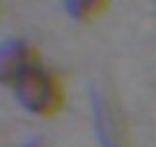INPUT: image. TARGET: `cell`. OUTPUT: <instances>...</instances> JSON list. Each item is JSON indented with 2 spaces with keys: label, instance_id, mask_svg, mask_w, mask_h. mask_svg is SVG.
Returning a JSON list of instances; mask_svg holds the SVG:
<instances>
[{
  "label": "cell",
  "instance_id": "6da1fadb",
  "mask_svg": "<svg viewBox=\"0 0 156 147\" xmlns=\"http://www.w3.org/2000/svg\"><path fill=\"white\" fill-rule=\"evenodd\" d=\"M16 94V101L32 115L39 117H51L62 108V85L55 78L48 69H44L41 64L32 67L30 71H25L14 85H12Z\"/></svg>",
  "mask_w": 156,
  "mask_h": 147
},
{
  "label": "cell",
  "instance_id": "7a4b0ae2",
  "mask_svg": "<svg viewBox=\"0 0 156 147\" xmlns=\"http://www.w3.org/2000/svg\"><path fill=\"white\" fill-rule=\"evenodd\" d=\"M39 64V55L28 41L23 39H7L0 46V78L5 85H14L16 81Z\"/></svg>",
  "mask_w": 156,
  "mask_h": 147
},
{
  "label": "cell",
  "instance_id": "3957f363",
  "mask_svg": "<svg viewBox=\"0 0 156 147\" xmlns=\"http://www.w3.org/2000/svg\"><path fill=\"white\" fill-rule=\"evenodd\" d=\"M108 7V0H64V9L76 21H92Z\"/></svg>",
  "mask_w": 156,
  "mask_h": 147
}]
</instances>
